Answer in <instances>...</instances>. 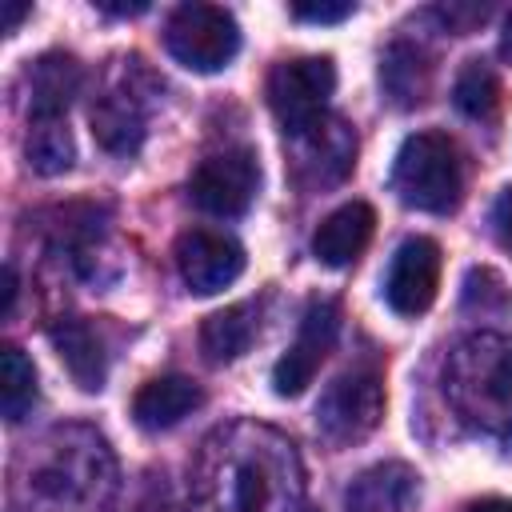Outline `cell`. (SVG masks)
Instances as JSON below:
<instances>
[{
    "label": "cell",
    "instance_id": "obj_10",
    "mask_svg": "<svg viewBox=\"0 0 512 512\" xmlns=\"http://www.w3.org/2000/svg\"><path fill=\"white\" fill-rule=\"evenodd\" d=\"M292 148H296V156H292L296 180L312 184V188L340 184L356 164V132L336 116H324L308 132L292 136Z\"/></svg>",
    "mask_w": 512,
    "mask_h": 512
},
{
    "label": "cell",
    "instance_id": "obj_21",
    "mask_svg": "<svg viewBox=\"0 0 512 512\" xmlns=\"http://www.w3.org/2000/svg\"><path fill=\"white\" fill-rule=\"evenodd\" d=\"M28 164L40 176L68 172L76 160V144L68 132V120H28Z\"/></svg>",
    "mask_w": 512,
    "mask_h": 512
},
{
    "label": "cell",
    "instance_id": "obj_20",
    "mask_svg": "<svg viewBox=\"0 0 512 512\" xmlns=\"http://www.w3.org/2000/svg\"><path fill=\"white\" fill-rule=\"evenodd\" d=\"M452 104L468 116V120H492L500 112V76L492 64L484 60H468L456 72L452 84Z\"/></svg>",
    "mask_w": 512,
    "mask_h": 512
},
{
    "label": "cell",
    "instance_id": "obj_22",
    "mask_svg": "<svg viewBox=\"0 0 512 512\" xmlns=\"http://www.w3.org/2000/svg\"><path fill=\"white\" fill-rule=\"evenodd\" d=\"M232 500H236V512H264V504L272 500V480H268V468L260 460H244L236 468Z\"/></svg>",
    "mask_w": 512,
    "mask_h": 512
},
{
    "label": "cell",
    "instance_id": "obj_6",
    "mask_svg": "<svg viewBox=\"0 0 512 512\" xmlns=\"http://www.w3.org/2000/svg\"><path fill=\"white\" fill-rule=\"evenodd\" d=\"M256 188H260V160L252 148H224L200 160V168L188 180L196 208L220 220L244 216L256 200Z\"/></svg>",
    "mask_w": 512,
    "mask_h": 512
},
{
    "label": "cell",
    "instance_id": "obj_13",
    "mask_svg": "<svg viewBox=\"0 0 512 512\" xmlns=\"http://www.w3.org/2000/svg\"><path fill=\"white\" fill-rule=\"evenodd\" d=\"M48 340H52L60 364L68 368V376L84 392H100L104 388V380H108V352H104V336L96 332V324H88L80 316H68V320H56L48 328Z\"/></svg>",
    "mask_w": 512,
    "mask_h": 512
},
{
    "label": "cell",
    "instance_id": "obj_2",
    "mask_svg": "<svg viewBox=\"0 0 512 512\" xmlns=\"http://www.w3.org/2000/svg\"><path fill=\"white\" fill-rule=\"evenodd\" d=\"M392 192L400 204L448 216L464 200V156L444 132H412L392 164Z\"/></svg>",
    "mask_w": 512,
    "mask_h": 512
},
{
    "label": "cell",
    "instance_id": "obj_3",
    "mask_svg": "<svg viewBox=\"0 0 512 512\" xmlns=\"http://www.w3.org/2000/svg\"><path fill=\"white\" fill-rule=\"evenodd\" d=\"M332 92H336L332 56H296V60H280L268 72V108L288 140L328 116Z\"/></svg>",
    "mask_w": 512,
    "mask_h": 512
},
{
    "label": "cell",
    "instance_id": "obj_27",
    "mask_svg": "<svg viewBox=\"0 0 512 512\" xmlns=\"http://www.w3.org/2000/svg\"><path fill=\"white\" fill-rule=\"evenodd\" d=\"M16 292H20V280H16V268L8 264V268H4V308H0L4 316H12V308H16Z\"/></svg>",
    "mask_w": 512,
    "mask_h": 512
},
{
    "label": "cell",
    "instance_id": "obj_7",
    "mask_svg": "<svg viewBox=\"0 0 512 512\" xmlns=\"http://www.w3.org/2000/svg\"><path fill=\"white\" fill-rule=\"evenodd\" d=\"M336 332H340V308L332 300H312L304 320H300V336L272 364V392L284 396V400H296L316 380L324 356L336 344Z\"/></svg>",
    "mask_w": 512,
    "mask_h": 512
},
{
    "label": "cell",
    "instance_id": "obj_15",
    "mask_svg": "<svg viewBox=\"0 0 512 512\" xmlns=\"http://www.w3.org/2000/svg\"><path fill=\"white\" fill-rule=\"evenodd\" d=\"M204 404V392L188 376H156L132 396V420L144 432H164L176 428L184 416H192Z\"/></svg>",
    "mask_w": 512,
    "mask_h": 512
},
{
    "label": "cell",
    "instance_id": "obj_14",
    "mask_svg": "<svg viewBox=\"0 0 512 512\" xmlns=\"http://www.w3.org/2000/svg\"><path fill=\"white\" fill-rule=\"evenodd\" d=\"M80 60L68 52H44L28 68V120H64L72 96L80 92Z\"/></svg>",
    "mask_w": 512,
    "mask_h": 512
},
{
    "label": "cell",
    "instance_id": "obj_19",
    "mask_svg": "<svg viewBox=\"0 0 512 512\" xmlns=\"http://www.w3.org/2000/svg\"><path fill=\"white\" fill-rule=\"evenodd\" d=\"M36 396H40V388H36V364L16 344H4V352H0V404H4V420L8 424H20L32 412Z\"/></svg>",
    "mask_w": 512,
    "mask_h": 512
},
{
    "label": "cell",
    "instance_id": "obj_23",
    "mask_svg": "<svg viewBox=\"0 0 512 512\" xmlns=\"http://www.w3.org/2000/svg\"><path fill=\"white\" fill-rule=\"evenodd\" d=\"M436 16L448 24V32H456V36H464L468 28H476V24H484V16H488V8L484 4H448V8H436Z\"/></svg>",
    "mask_w": 512,
    "mask_h": 512
},
{
    "label": "cell",
    "instance_id": "obj_16",
    "mask_svg": "<svg viewBox=\"0 0 512 512\" xmlns=\"http://www.w3.org/2000/svg\"><path fill=\"white\" fill-rule=\"evenodd\" d=\"M144 124V108L128 88H112L92 104V136L100 140V148L116 156H132L144 144Z\"/></svg>",
    "mask_w": 512,
    "mask_h": 512
},
{
    "label": "cell",
    "instance_id": "obj_4",
    "mask_svg": "<svg viewBox=\"0 0 512 512\" xmlns=\"http://www.w3.org/2000/svg\"><path fill=\"white\" fill-rule=\"evenodd\" d=\"M164 44L188 72H220L240 52V24L220 4H180L168 16Z\"/></svg>",
    "mask_w": 512,
    "mask_h": 512
},
{
    "label": "cell",
    "instance_id": "obj_1",
    "mask_svg": "<svg viewBox=\"0 0 512 512\" xmlns=\"http://www.w3.org/2000/svg\"><path fill=\"white\" fill-rule=\"evenodd\" d=\"M448 400L480 432L512 428V340L476 336L448 360Z\"/></svg>",
    "mask_w": 512,
    "mask_h": 512
},
{
    "label": "cell",
    "instance_id": "obj_26",
    "mask_svg": "<svg viewBox=\"0 0 512 512\" xmlns=\"http://www.w3.org/2000/svg\"><path fill=\"white\" fill-rule=\"evenodd\" d=\"M32 12V4H20V0H8L4 4V32H16L20 28V20Z\"/></svg>",
    "mask_w": 512,
    "mask_h": 512
},
{
    "label": "cell",
    "instance_id": "obj_18",
    "mask_svg": "<svg viewBox=\"0 0 512 512\" xmlns=\"http://www.w3.org/2000/svg\"><path fill=\"white\" fill-rule=\"evenodd\" d=\"M380 84L396 108H416L428 100L432 88V64L412 40H396L380 60Z\"/></svg>",
    "mask_w": 512,
    "mask_h": 512
},
{
    "label": "cell",
    "instance_id": "obj_29",
    "mask_svg": "<svg viewBox=\"0 0 512 512\" xmlns=\"http://www.w3.org/2000/svg\"><path fill=\"white\" fill-rule=\"evenodd\" d=\"M96 8H100V12H112V16H140V12H148L144 0H136V4H104V0H100Z\"/></svg>",
    "mask_w": 512,
    "mask_h": 512
},
{
    "label": "cell",
    "instance_id": "obj_24",
    "mask_svg": "<svg viewBox=\"0 0 512 512\" xmlns=\"http://www.w3.org/2000/svg\"><path fill=\"white\" fill-rule=\"evenodd\" d=\"M352 12H356L352 4H292V16L308 20V24H340Z\"/></svg>",
    "mask_w": 512,
    "mask_h": 512
},
{
    "label": "cell",
    "instance_id": "obj_8",
    "mask_svg": "<svg viewBox=\"0 0 512 512\" xmlns=\"http://www.w3.org/2000/svg\"><path fill=\"white\" fill-rule=\"evenodd\" d=\"M440 288V244L432 236H408L384 276V300L396 316H420Z\"/></svg>",
    "mask_w": 512,
    "mask_h": 512
},
{
    "label": "cell",
    "instance_id": "obj_30",
    "mask_svg": "<svg viewBox=\"0 0 512 512\" xmlns=\"http://www.w3.org/2000/svg\"><path fill=\"white\" fill-rule=\"evenodd\" d=\"M500 48H504V56L512 60V16H508V28H504V44H500Z\"/></svg>",
    "mask_w": 512,
    "mask_h": 512
},
{
    "label": "cell",
    "instance_id": "obj_11",
    "mask_svg": "<svg viewBox=\"0 0 512 512\" xmlns=\"http://www.w3.org/2000/svg\"><path fill=\"white\" fill-rule=\"evenodd\" d=\"M372 232H376V212L372 204L364 200H352V204H340L336 212H328L312 236V256L324 264V268H352L364 248L372 244Z\"/></svg>",
    "mask_w": 512,
    "mask_h": 512
},
{
    "label": "cell",
    "instance_id": "obj_25",
    "mask_svg": "<svg viewBox=\"0 0 512 512\" xmlns=\"http://www.w3.org/2000/svg\"><path fill=\"white\" fill-rule=\"evenodd\" d=\"M492 228H496L500 248L512 252V188H504V196L496 200V208H492Z\"/></svg>",
    "mask_w": 512,
    "mask_h": 512
},
{
    "label": "cell",
    "instance_id": "obj_9",
    "mask_svg": "<svg viewBox=\"0 0 512 512\" xmlns=\"http://www.w3.org/2000/svg\"><path fill=\"white\" fill-rule=\"evenodd\" d=\"M176 268H180V280L188 284V292L212 296L244 272V248L228 232L188 228L176 240Z\"/></svg>",
    "mask_w": 512,
    "mask_h": 512
},
{
    "label": "cell",
    "instance_id": "obj_28",
    "mask_svg": "<svg viewBox=\"0 0 512 512\" xmlns=\"http://www.w3.org/2000/svg\"><path fill=\"white\" fill-rule=\"evenodd\" d=\"M468 512H512V500H504V496H484V500L468 504Z\"/></svg>",
    "mask_w": 512,
    "mask_h": 512
},
{
    "label": "cell",
    "instance_id": "obj_17",
    "mask_svg": "<svg viewBox=\"0 0 512 512\" xmlns=\"http://www.w3.org/2000/svg\"><path fill=\"white\" fill-rule=\"evenodd\" d=\"M256 332H260V308L252 300H240V304L212 312L200 324V348L212 364H232L252 348Z\"/></svg>",
    "mask_w": 512,
    "mask_h": 512
},
{
    "label": "cell",
    "instance_id": "obj_5",
    "mask_svg": "<svg viewBox=\"0 0 512 512\" xmlns=\"http://www.w3.org/2000/svg\"><path fill=\"white\" fill-rule=\"evenodd\" d=\"M384 416V380L372 368H356L336 376L320 404H316V428L332 444H360L376 432Z\"/></svg>",
    "mask_w": 512,
    "mask_h": 512
},
{
    "label": "cell",
    "instance_id": "obj_12",
    "mask_svg": "<svg viewBox=\"0 0 512 512\" xmlns=\"http://www.w3.org/2000/svg\"><path fill=\"white\" fill-rule=\"evenodd\" d=\"M420 500V476L400 464V460H384L364 468L344 496L348 512H412Z\"/></svg>",
    "mask_w": 512,
    "mask_h": 512
}]
</instances>
